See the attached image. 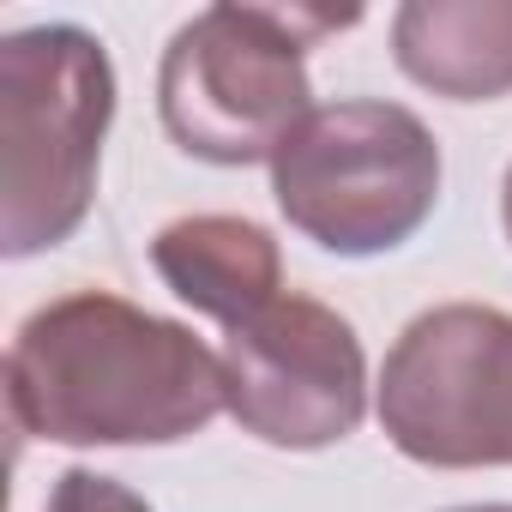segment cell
Here are the masks:
<instances>
[{"instance_id": "cell-1", "label": "cell", "mask_w": 512, "mask_h": 512, "mask_svg": "<svg viewBox=\"0 0 512 512\" xmlns=\"http://www.w3.org/2000/svg\"><path fill=\"white\" fill-rule=\"evenodd\" d=\"M7 410L49 446H175L229 410L223 356L115 290H73L13 332Z\"/></svg>"}, {"instance_id": "cell-2", "label": "cell", "mask_w": 512, "mask_h": 512, "mask_svg": "<svg viewBox=\"0 0 512 512\" xmlns=\"http://www.w3.org/2000/svg\"><path fill=\"white\" fill-rule=\"evenodd\" d=\"M115 121V61L85 25L0 37V253L31 260L79 235Z\"/></svg>"}, {"instance_id": "cell-3", "label": "cell", "mask_w": 512, "mask_h": 512, "mask_svg": "<svg viewBox=\"0 0 512 512\" xmlns=\"http://www.w3.org/2000/svg\"><path fill=\"white\" fill-rule=\"evenodd\" d=\"M350 19L302 7H205L193 13L157 67L163 133L217 169L272 163L284 139L320 109L308 79V43L344 31Z\"/></svg>"}, {"instance_id": "cell-4", "label": "cell", "mask_w": 512, "mask_h": 512, "mask_svg": "<svg viewBox=\"0 0 512 512\" xmlns=\"http://www.w3.org/2000/svg\"><path fill=\"white\" fill-rule=\"evenodd\" d=\"M440 139L386 97L320 103L272 157V193L296 235L338 260L404 247L440 205Z\"/></svg>"}, {"instance_id": "cell-5", "label": "cell", "mask_w": 512, "mask_h": 512, "mask_svg": "<svg viewBox=\"0 0 512 512\" xmlns=\"http://www.w3.org/2000/svg\"><path fill=\"white\" fill-rule=\"evenodd\" d=\"M374 404L386 440L410 464H512V314L482 302H446L416 314L386 350Z\"/></svg>"}, {"instance_id": "cell-6", "label": "cell", "mask_w": 512, "mask_h": 512, "mask_svg": "<svg viewBox=\"0 0 512 512\" xmlns=\"http://www.w3.org/2000/svg\"><path fill=\"white\" fill-rule=\"evenodd\" d=\"M223 398L241 434L278 452H326L368 416V356L356 326L284 290L272 308L223 332Z\"/></svg>"}, {"instance_id": "cell-7", "label": "cell", "mask_w": 512, "mask_h": 512, "mask_svg": "<svg viewBox=\"0 0 512 512\" xmlns=\"http://www.w3.org/2000/svg\"><path fill=\"white\" fill-rule=\"evenodd\" d=\"M151 266L175 302L217 320L223 332L284 296V253H278L272 229L253 217H229V211H199V217L163 223L151 241Z\"/></svg>"}, {"instance_id": "cell-8", "label": "cell", "mask_w": 512, "mask_h": 512, "mask_svg": "<svg viewBox=\"0 0 512 512\" xmlns=\"http://www.w3.org/2000/svg\"><path fill=\"white\" fill-rule=\"evenodd\" d=\"M392 61L446 103L512 97V0H404Z\"/></svg>"}, {"instance_id": "cell-9", "label": "cell", "mask_w": 512, "mask_h": 512, "mask_svg": "<svg viewBox=\"0 0 512 512\" xmlns=\"http://www.w3.org/2000/svg\"><path fill=\"white\" fill-rule=\"evenodd\" d=\"M43 512H157L145 494H133L121 476H103V470H61L55 488H49V506Z\"/></svg>"}, {"instance_id": "cell-10", "label": "cell", "mask_w": 512, "mask_h": 512, "mask_svg": "<svg viewBox=\"0 0 512 512\" xmlns=\"http://www.w3.org/2000/svg\"><path fill=\"white\" fill-rule=\"evenodd\" d=\"M500 223H506V241H512V163H506V181H500Z\"/></svg>"}, {"instance_id": "cell-11", "label": "cell", "mask_w": 512, "mask_h": 512, "mask_svg": "<svg viewBox=\"0 0 512 512\" xmlns=\"http://www.w3.org/2000/svg\"><path fill=\"white\" fill-rule=\"evenodd\" d=\"M446 512H512V506H446Z\"/></svg>"}]
</instances>
